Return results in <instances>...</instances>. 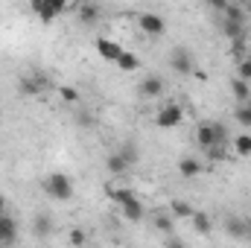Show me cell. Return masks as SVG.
<instances>
[{"instance_id":"cell-4","label":"cell","mask_w":251,"mask_h":248,"mask_svg":"<svg viewBox=\"0 0 251 248\" xmlns=\"http://www.w3.org/2000/svg\"><path fill=\"white\" fill-rule=\"evenodd\" d=\"M170 67H173L176 73H181V76H190V73L196 70V62H193V56H190L187 47H176V50L170 53Z\"/></svg>"},{"instance_id":"cell-15","label":"cell","mask_w":251,"mask_h":248,"mask_svg":"<svg viewBox=\"0 0 251 248\" xmlns=\"http://www.w3.org/2000/svg\"><path fill=\"white\" fill-rule=\"evenodd\" d=\"M105 170H108L111 175H126V173H128V164H126V158L120 152H111V155L105 158Z\"/></svg>"},{"instance_id":"cell-32","label":"cell","mask_w":251,"mask_h":248,"mask_svg":"<svg viewBox=\"0 0 251 248\" xmlns=\"http://www.w3.org/2000/svg\"><path fill=\"white\" fill-rule=\"evenodd\" d=\"M167 248H187V246H184L178 237H173V234H170V240H167Z\"/></svg>"},{"instance_id":"cell-3","label":"cell","mask_w":251,"mask_h":248,"mask_svg":"<svg viewBox=\"0 0 251 248\" xmlns=\"http://www.w3.org/2000/svg\"><path fill=\"white\" fill-rule=\"evenodd\" d=\"M184 120V108L178 102H167L158 114H155V125L158 128H176V125Z\"/></svg>"},{"instance_id":"cell-26","label":"cell","mask_w":251,"mask_h":248,"mask_svg":"<svg viewBox=\"0 0 251 248\" xmlns=\"http://www.w3.org/2000/svg\"><path fill=\"white\" fill-rule=\"evenodd\" d=\"M59 97H62L64 102H70V105L79 102V91H76L73 85H62V88H59Z\"/></svg>"},{"instance_id":"cell-9","label":"cell","mask_w":251,"mask_h":248,"mask_svg":"<svg viewBox=\"0 0 251 248\" xmlns=\"http://www.w3.org/2000/svg\"><path fill=\"white\" fill-rule=\"evenodd\" d=\"M18 91H21V97H38V94L44 91V79H41V76L26 73V76L18 82Z\"/></svg>"},{"instance_id":"cell-11","label":"cell","mask_w":251,"mask_h":248,"mask_svg":"<svg viewBox=\"0 0 251 248\" xmlns=\"http://www.w3.org/2000/svg\"><path fill=\"white\" fill-rule=\"evenodd\" d=\"M161 94H164V79H161V76H146V79L140 82V97L155 99V97H161Z\"/></svg>"},{"instance_id":"cell-21","label":"cell","mask_w":251,"mask_h":248,"mask_svg":"<svg viewBox=\"0 0 251 248\" xmlns=\"http://www.w3.org/2000/svg\"><path fill=\"white\" fill-rule=\"evenodd\" d=\"M117 152L126 158V164H128V167H134V164H137V158H140V152H137V143H134V140H126Z\"/></svg>"},{"instance_id":"cell-13","label":"cell","mask_w":251,"mask_h":248,"mask_svg":"<svg viewBox=\"0 0 251 248\" xmlns=\"http://www.w3.org/2000/svg\"><path fill=\"white\" fill-rule=\"evenodd\" d=\"M76 15H79V21L82 24H97L100 21V15H102V9L97 6V3H79V9H76Z\"/></svg>"},{"instance_id":"cell-20","label":"cell","mask_w":251,"mask_h":248,"mask_svg":"<svg viewBox=\"0 0 251 248\" xmlns=\"http://www.w3.org/2000/svg\"><path fill=\"white\" fill-rule=\"evenodd\" d=\"M222 32L231 38V44H234V41H243V38H246V24H231V21H222Z\"/></svg>"},{"instance_id":"cell-2","label":"cell","mask_w":251,"mask_h":248,"mask_svg":"<svg viewBox=\"0 0 251 248\" xmlns=\"http://www.w3.org/2000/svg\"><path fill=\"white\" fill-rule=\"evenodd\" d=\"M64 9H67L64 0H35V3H32V12L41 18V24H53Z\"/></svg>"},{"instance_id":"cell-12","label":"cell","mask_w":251,"mask_h":248,"mask_svg":"<svg viewBox=\"0 0 251 248\" xmlns=\"http://www.w3.org/2000/svg\"><path fill=\"white\" fill-rule=\"evenodd\" d=\"M18 240V222L9 216H0V246H12Z\"/></svg>"},{"instance_id":"cell-5","label":"cell","mask_w":251,"mask_h":248,"mask_svg":"<svg viewBox=\"0 0 251 248\" xmlns=\"http://www.w3.org/2000/svg\"><path fill=\"white\" fill-rule=\"evenodd\" d=\"M137 26H140L146 35H164V32H167V21H164L161 15H155V12H143V15L137 18Z\"/></svg>"},{"instance_id":"cell-23","label":"cell","mask_w":251,"mask_h":248,"mask_svg":"<svg viewBox=\"0 0 251 248\" xmlns=\"http://www.w3.org/2000/svg\"><path fill=\"white\" fill-rule=\"evenodd\" d=\"M225 21H231V24H246V12H243V6L228 3V6H225Z\"/></svg>"},{"instance_id":"cell-8","label":"cell","mask_w":251,"mask_h":248,"mask_svg":"<svg viewBox=\"0 0 251 248\" xmlns=\"http://www.w3.org/2000/svg\"><path fill=\"white\" fill-rule=\"evenodd\" d=\"M196 143L207 152L210 146H219L216 143V123H201L199 128H196Z\"/></svg>"},{"instance_id":"cell-18","label":"cell","mask_w":251,"mask_h":248,"mask_svg":"<svg viewBox=\"0 0 251 248\" xmlns=\"http://www.w3.org/2000/svg\"><path fill=\"white\" fill-rule=\"evenodd\" d=\"M193 213H196V207L187 204V201H181V198H176V201L170 204V216H173V219H190Z\"/></svg>"},{"instance_id":"cell-27","label":"cell","mask_w":251,"mask_h":248,"mask_svg":"<svg viewBox=\"0 0 251 248\" xmlns=\"http://www.w3.org/2000/svg\"><path fill=\"white\" fill-rule=\"evenodd\" d=\"M155 228L164 231V234H173V216L170 213H158L155 216Z\"/></svg>"},{"instance_id":"cell-33","label":"cell","mask_w":251,"mask_h":248,"mask_svg":"<svg viewBox=\"0 0 251 248\" xmlns=\"http://www.w3.org/2000/svg\"><path fill=\"white\" fill-rule=\"evenodd\" d=\"M0 216H6V196H0Z\"/></svg>"},{"instance_id":"cell-10","label":"cell","mask_w":251,"mask_h":248,"mask_svg":"<svg viewBox=\"0 0 251 248\" xmlns=\"http://www.w3.org/2000/svg\"><path fill=\"white\" fill-rule=\"evenodd\" d=\"M97 53H100L105 62H114V64H117L120 53H123V47H120L114 38H100V41H97Z\"/></svg>"},{"instance_id":"cell-31","label":"cell","mask_w":251,"mask_h":248,"mask_svg":"<svg viewBox=\"0 0 251 248\" xmlns=\"http://www.w3.org/2000/svg\"><path fill=\"white\" fill-rule=\"evenodd\" d=\"M207 158H210V161H222V158H225V149H222V146H210V149H207Z\"/></svg>"},{"instance_id":"cell-19","label":"cell","mask_w":251,"mask_h":248,"mask_svg":"<svg viewBox=\"0 0 251 248\" xmlns=\"http://www.w3.org/2000/svg\"><path fill=\"white\" fill-rule=\"evenodd\" d=\"M32 231H35V237H50L53 234V219L47 213H38L35 222H32Z\"/></svg>"},{"instance_id":"cell-1","label":"cell","mask_w":251,"mask_h":248,"mask_svg":"<svg viewBox=\"0 0 251 248\" xmlns=\"http://www.w3.org/2000/svg\"><path fill=\"white\" fill-rule=\"evenodd\" d=\"M44 193H47L50 198H56V201H70V198H73V181H70L64 173H53V175H47V181H44Z\"/></svg>"},{"instance_id":"cell-24","label":"cell","mask_w":251,"mask_h":248,"mask_svg":"<svg viewBox=\"0 0 251 248\" xmlns=\"http://www.w3.org/2000/svg\"><path fill=\"white\" fill-rule=\"evenodd\" d=\"M234 117H237V123H240V125L251 128V99H249V102H240V105H237Z\"/></svg>"},{"instance_id":"cell-17","label":"cell","mask_w":251,"mask_h":248,"mask_svg":"<svg viewBox=\"0 0 251 248\" xmlns=\"http://www.w3.org/2000/svg\"><path fill=\"white\" fill-rule=\"evenodd\" d=\"M231 94H234V99H237V105L240 102H249L251 99V91H249V82H243V79H231Z\"/></svg>"},{"instance_id":"cell-6","label":"cell","mask_w":251,"mask_h":248,"mask_svg":"<svg viewBox=\"0 0 251 248\" xmlns=\"http://www.w3.org/2000/svg\"><path fill=\"white\" fill-rule=\"evenodd\" d=\"M225 231H228V237H234V240H243V237H249V234H251V225L243 219V216H237V213H228V216H225Z\"/></svg>"},{"instance_id":"cell-14","label":"cell","mask_w":251,"mask_h":248,"mask_svg":"<svg viewBox=\"0 0 251 248\" xmlns=\"http://www.w3.org/2000/svg\"><path fill=\"white\" fill-rule=\"evenodd\" d=\"M190 222H193V228H196V234H201V237H207L210 231H213V219L204 213V210H196L193 216H190Z\"/></svg>"},{"instance_id":"cell-16","label":"cell","mask_w":251,"mask_h":248,"mask_svg":"<svg viewBox=\"0 0 251 248\" xmlns=\"http://www.w3.org/2000/svg\"><path fill=\"white\" fill-rule=\"evenodd\" d=\"M201 170H204V167H201V161H196V158H181V161H178V173H181L184 178H196Z\"/></svg>"},{"instance_id":"cell-28","label":"cell","mask_w":251,"mask_h":248,"mask_svg":"<svg viewBox=\"0 0 251 248\" xmlns=\"http://www.w3.org/2000/svg\"><path fill=\"white\" fill-rule=\"evenodd\" d=\"M237 79H243V82H251V59H243V62H237Z\"/></svg>"},{"instance_id":"cell-29","label":"cell","mask_w":251,"mask_h":248,"mask_svg":"<svg viewBox=\"0 0 251 248\" xmlns=\"http://www.w3.org/2000/svg\"><path fill=\"white\" fill-rule=\"evenodd\" d=\"M85 240H88V234H85L82 228H73V231H70V246L73 248H85Z\"/></svg>"},{"instance_id":"cell-7","label":"cell","mask_w":251,"mask_h":248,"mask_svg":"<svg viewBox=\"0 0 251 248\" xmlns=\"http://www.w3.org/2000/svg\"><path fill=\"white\" fill-rule=\"evenodd\" d=\"M117 204H120V210H123V216L128 222H143L146 213H143V204H140V198H137L134 193H131L128 198H123V201H117Z\"/></svg>"},{"instance_id":"cell-30","label":"cell","mask_w":251,"mask_h":248,"mask_svg":"<svg viewBox=\"0 0 251 248\" xmlns=\"http://www.w3.org/2000/svg\"><path fill=\"white\" fill-rule=\"evenodd\" d=\"M76 123L82 125V128H91V125H94V114H88V111H79V114H76Z\"/></svg>"},{"instance_id":"cell-25","label":"cell","mask_w":251,"mask_h":248,"mask_svg":"<svg viewBox=\"0 0 251 248\" xmlns=\"http://www.w3.org/2000/svg\"><path fill=\"white\" fill-rule=\"evenodd\" d=\"M117 67H120V70H137V67H140V59H137L134 53L123 50V53H120V59H117Z\"/></svg>"},{"instance_id":"cell-22","label":"cell","mask_w":251,"mask_h":248,"mask_svg":"<svg viewBox=\"0 0 251 248\" xmlns=\"http://www.w3.org/2000/svg\"><path fill=\"white\" fill-rule=\"evenodd\" d=\"M231 143H234V152H237L240 158H249L251 155V134H237Z\"/></svg>"}]
</instances>
